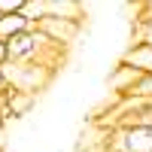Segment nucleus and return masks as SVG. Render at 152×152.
<instances>
[{"label": "nucleus", "mask_w": 152, "mask_h": 152, "mask_svg": "<svg viewBox=\"0 0 152 152\" xmlns=\"http://www.w3.org/2000/svg\"><path fill=\"white\" fill-rule=\"evenodd\" d=\"M52 70L55 67H46V64H12V61L3 64L9 88L12 91H28V94H37L40 88L52 82Z\"/></svg>", "instance_id": "f257e3e1"}, {"label": "nucleus", "mask_w": 152, "mask_h": 152, "mask_svg": "<svg viewBox=\"0 0 152 152\" xmlns=\"http://www.w3.org/2000/svg\"><path fill=\"white\" fill-rule=\"evenodd\" d=\"M110 152H152V125L125 122L122 128L110 134Z\"/></svg>", "instance_id": "f03ea898"}, {"label": "nucleus", "mask_w": 152, "mask_h": 152, "mask_svg": "<svg viewBox=\"0 0 152 152\" xmlns=\"http://www.w3.org/2000/svg\"><path fill=\"white\" fill-rule=\"evenodd\" d=\"M37 28H40L52 43L67 46V43L76 40V34H79V21L76 18H52V15H46L43 21H37Z\"/></svg>", "instance_id": "7ed1b4c3"}, {"label": "nucleus", "mask_w": 152, "mask_h": 152, "mask_svg": "<svg viewBox=\"0 0 152 152\" xmlns=\"http://www.w3.org/2000/svg\"><path fill=\"white\" fill-rule=\"evenodd\" d=\"M119 64L140 70L143 76H152V46H149V43H134L128 52L122 55V61H119Z\"/></svg>", "instance_id": "20e7f679"}, {"label": "nucleus", "mask_w": 152, "mask_h": 152, "mask_svg": "<svg viewBox=\"0 0 152 152\" xmlns=\"http://www.w3.org/2000/svg\"><path fill=\"white\" fill-rule=\"evenodd\" d=\"M140 79H143V73H140V70L119 64L116 70H113V76H110V85H113V91H119L122 97H128V94L134 91V85L140 82Z\"/></svg>", "instance_id": "39448f33"}, {"label": "nucleus", "mask_w": 152, "mask_h": 152, "mask_svg": "<svg viewBox=\"0 0 152 152\" xmlns=\"http://www.w3.org/2000/svg\"><path fill=\"white\" fill-rule=\"evenodd\" d=\"M34 28H37V24L31 18H24L21 12H18V15H0V40H3V43L15 40V37H21V34H31Z\"/></svg>", "instance_id": "423d86ee"}, {"label": "nucleus", "mask_w": 152, "mask_h": 152, "mask_svg": "<svg viewBox=\"0 0 152 152\" xmlns=\"http://www.w3.org/2000/svg\"><path fill=\"white\" fill-rule=\"evenodd\" d=\"M34 107H37V94H28V91H12V88H9V110H12V116H15V119L28 116Z\"/></svg>", "instance_id": "0eeeda50"}, {"label": "nucleus", "mask_w": 152, "mask_h": 152, "mask_svg": "<svg viewBox=\"0 0 152 152\" xmlns=\"http://www.w3.org/2000/svg\"><path fill=\"white\" fill-rule=\"evenodd\" d=\"M24 9V0H0V15H18Z\"/></svg>", "instance_id": "6e6552de"}, {"label": "nucleus", "mask_w": 152, "mask_h": 152, "mask_svg": "<svg viewBox=\"0 0 152 152\" xmlns=\"http://www.w3.org/2000/svg\"><path fill=\"white\" fill-rule=\"evenodd\" d=\"M9 91V82H6V73H3V67H0V97H3Z\"/></svg>", "instance_id": "1a4fd4ad"}, {"label": "nucleus", "mask_w": 152, "mask_h": 152, "mask_svg": "<svg viewBox=\"0 0 152 152\" xmlns=\"http://www.w3.org/2000/svg\"><path fill=\"white\" fill-rule=\"evenodd\" d=\"M6 61H9V49H6V43H3V40H0V67H3Z\"/></svg>", "instance_id": "9d476101"}, {"label": "nucleus", "mask_w": 152, "mask_h": 152, "mask_svg": "<svg viewBox=\"0 0 152 152\" xmlns=\"http://www.w3.org/2000/svg\"><path fill=\"white\" fill-rule=\"evenodd\" d=\"M3 149H6V125L0 122V152H3Z\"/></svg>", "instance_id": "9b49d317"}, {"label": "nucleus", "mask_w": 152, "mask_h": 152, "mask_svg": "<svg viewBox=\"0 0 152 152\" xmlns=\"http://www.w3.org/2000/svg\"><path fill=\"white\" fill-rule=\"evenodd\" d=\"M146 18H152V3H146V6H143V15H140V21H146Z\"/></svg>", "instance_id": "f8f14e48"}]
</instances>
